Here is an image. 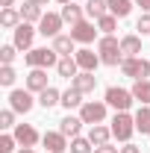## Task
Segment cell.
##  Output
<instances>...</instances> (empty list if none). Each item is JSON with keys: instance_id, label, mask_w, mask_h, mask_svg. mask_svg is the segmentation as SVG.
I'll return each mask as SVG.
<instances>
[{"instance_id": "6da1fadb", "label": "cell", "mask_w": 150, "mask_h": 153, "mask_svg": "<svg viewBox=\"0 0 150 153\" xmlns=\"http://www.w3.org/2000/svg\"><path fill=\"white\" fill-rule=\"evenodd\" d=\"M97 53H100V62L103 65H121L124 62V50H121V41L115 36H103L97 41Z\"/></svg>"}, {"instance_id": "7a4b0ae2", "label": "cell", "mask_w": 150, "mask_h": 153, "mask_svg": "<svg viewBox=\"0 0 150 153\" xmlns=\"http://www.w3.org/2000/svg\"><path fill=\"white\" fill-rule=\"evenodd\" d=\"M112 135L118 138V141H130L132 138V133H135V118L132 115H127V112H118L112 118Z\"/></svg>"}, {"instance_id": "3957f363", "label": "cell", "mask_w": 150, "mask_h": 153, "mask_svg": "<svg viewBox=\"0 0 150 153\" xmlns=\"http://www.w3.org/2000/svg\"><path fill=\"white\" fill-rule=\"evenodd\" d=\"M27 65L30 68H50V65H59V53L53 47H36L27 53Z\"/></svg>"}, {"instance_id": "277c9868", "label": "cell", "mask_w": 150, "mask_h": 153, "mask_svg": "<svg viewBox=\"0 0 150 153\" xmlns=\"http://www.w3.org/2000/svg\"><path fill=\"white\" fill-rule=\"evenodd\" d=\"M121 71H124V76H130V79H147L150 76V62L141 56H130L121 62Z\"/></svg>"}, {"instance_id": "5b68a950", "label": "cell", "mask_w": 150, "mask_h": 153, "mask_svg": "<svg viewBox=\"0 0 150 153\" xmlns=\"http://www.w3.org/2000/svg\"><path fill=\"white\" fill-rule=\"evenodd\" d=\"M132 91H127V88H118V85H109L106 88V103L112 106V109H118V112H127L132 106Z\"/></svg>"}, {"instance_id": "8992f818", "label": "cell", "mask_w": 150, "mask_h": 153, "mask_svg": "<svg viewBox=\"0 0 150 153\" xmlns=\"http://www.w3.org/2000/svg\"><path fill=\"white\" fill-rule=\"evenodd\" d=\"M79 118L85 121V124H100L103 118H106V103L103 100H91V103H82L79 106Z\"/></svg>"}, {"instance_id": "52a82bcc", "label": "cell", "mask_w": 150, "mask_h": 153, "mask_svg": "<svg viewBox=\"0 0 150 153\" xmlns=\"http://www.w3.org/2000/svg\"><path fill=\"white\" fill-rule=\"evenodd\" d=\"M62 24H65V18H62V15L47 12L44 18L38 21V33H41V36H47V38H56V36H59V30H62Z\"/></svg>"}, {"instance_id": "ba28073f", "label": "cell", "mask_w": 150, "mask_h": 153, "mask_svg": "<svg viewBox=\"0 0 150 153\" xmlns=\"http://www.w3.org/2000/svg\"><path fill=\"white\" fill-rule=\"evenodd\" d=\"M94 36H97V30H94V24H88V21H76L74 27H71V38L79 41V44L94 41Z\"/></svg>"}, {"instance_id": "9c48e42d", "label": "cell", "mask_w": 150, "mask_h": 153, "mask_svg": "<svg viewBox=\"0 0 150 153\" xmlns=\"http://www.w3.org/2000/svg\"><path fill=\"white\" fill-rule=\"evenodd\" d=\"M33 38H36V30H33L27 21L15 27V47H18V50H30V47H33Z\"/></svg>"}, {"instance_id": "30bf717a", "label": "cell", "mask_w": 150, "mask_h": 153, "mask_svg": "<svg viewBox=\"0 0 150 153\" xmlns=\"http://www.w3.org/2000/svg\"><path fill=\"white\" fill-rule=\"evenodd\" d=\"M41 144L47 147V153H65V150H68V135H62V133H44V135H41Z\"/></svg>"}, {"instance_id": "8fae6325", "label": "cell", "mask_w": 150, "mask_h": 153, "mask_svg": "<svg viewBox=\"0 0 150 153\" xmlns=\"http://www.w3.org/2000/svg\"><path fill=\"white\" fill-rule=\"evenodd\" d=\"M9 106L15 109V112H30L33 109V97H30V91H24V88H15L12 94H9Z\"/></svg>"}, {"instance_id": "7c38bea8", "label": "cell", "mask_w": 150, "mask_h": 153, "mask_svg": "<svg viewBox=\"0 0 150 153\" xmlns=\"http://www.w3.org/2000/svg\"><path fill=\"white\" fill-rule=\"evenodd\" d=\"M15 141H18L21 147H36V141H38L36 127H30V124H18V127H15Z\"/></svg>"}, {"instance_id": "4fadbf2b", "label": "cell", "mask_w": 150, "mask_h": 153, "mask_svg": "<svg viewBox=\"0 0 150 153\" xmlns=\"http://www.w3.org/2000/svg\"><path fill=\"white\" fill-rule=\"evenodd\" d=\"M71 82H74V88H76V91H82V94H91L94 88H97V79H94V74H91V71H79V74H76Z\"/></svg>"}, {"instance_id": "5bb4252c", "label": "cell", "mask_w": 150, "mask_h": 153, "mask_svg": "<svg viewBox=\"0 0 150 153\" xmlns=\"http://www.w3.org/2000/svg\"><path fill=\"white\" fill-rule=\"evenodd\" d=\"M85 121L82 118H74V115H65L62 121H59V133L62 135H71V138H76L79 135V127H82Z\"/></svg>"}, {"instance_id": "9a60e30c", "label": "cell", "mask_w": 150, "mask_h": 153, "mask_svg": "<svg viewBox=\"0 0 150 153\" xmlns=\"http://www.w3.org/2000/svg\"><path fill=\"white\" fill-rule=\"evenodd\" d=\"M27 88H30V91H38V94L47 88V74H44V68H33V71H30V76H27Z\"/></svg>"}, {"instance_id": "2e32d148", "label": "cell", "mask_w": 150, "mask_h": 153, "mask_svg": "<svg viewBox=\"0 0 150 153\" xmlns=\"http://www.w3.org/2000/svg\"><path fill=\"white\" fill-rule=\"evenodd\" d=\"M74 59H76V65H79L82 71H91V74H94V68L100 65V56H97V53H91V50H76Z\"/></svg>"}, {"instance_id": "e0dca14e", "label": "cell", "mask_w": 150, "mask_h": 153, "mask_svg": "<svg viewBox=\"0 0 150 153\" xmlns=\"http://www.w3.org/2000/svg\"><path fill=\"white\" fill-rule=\"evenodd\" d=\"M56 71H59V76H65V79H74V76L79 74V65H76L74 56H62L59 65H56Z\"/></svg>"}, {"instance_id": "ac0fdd59", "label": "cell", "mask_w": 150, "mask_h": 153, "mask_svg": "<svg viewBox=\"0 0 150 153\" xmlns=\"http://www.w3.org/2000/svg\"><path fill=\"white\" fill-rule=\"evenodd\" d=\"M121 50H124V56H138L141 53V38L138 36H124L121 38Z\"/></svg>"}, {"instance_id": "d6986e66", "label": "cell", "mask_w": 150, "mask_h": 153, "mask_svg": "<svg viewBox=\"0 0 150 153\" xmlns=\"http://www.w3.org/2000/svg\"><path fill=\"white\" fill-rule=\"evenodd\" d=\"M109 135H112V130H106V127L94 124L91 130H88V141H91L94 147H100V144H109Z\"/></svg>"}, {"instance_id": "ffe728a7", "label": "cell", "mask_w": 150, "mask_h": 153, "mask_svg": "<svg viewBox=\"0 0 150 153\" xmlns=\"http://www.w3.org/2000/svg\"><path fill=\"white\" fill-rule=\"evenodd\" d=\"M132 97L141 100L144 106H150V79H135V85H132Z\"/></svg>"}, {"instance_id": "44dd1931", "label": "cell", "mask_w": 150, "mask_h": 153, "mask_svg": "<svg viewBox=\"0 0 150 153\" xmlns=\"http://www.w3.org/2000/svg\"><path fill=\"white\" fill-rule=\"evenodd\" d=\"M53 50H56L59 56H71L74 53V38L71 36H56L53 38Z\"/></svg>"}, {"instance_id": "7402d4cb", "label": "cell", "mask_w": 150, "mask_h": 153, "mask_svg": "<svg viewBox=\"0 0 150 153\" xmlns=\"http://www.w3.org/2000/svg\"><path fill=\"white\" fill-rule=\"evenodd\" d=\"M38 103H41L44 109H53L56 103H62V94H59L56 88H50V85H47V88H44V91L38 94Z\"/></svg>"}, {"instance_id": "603a6c76", "label": "cell", "mask_w": 150, "mask_h": 153, "mask_svg": "<svg viewBox=\"0 0 150 153\" xmlns=\"http://www.w3.org/2000/svg\"><path fill=\"white\" fill-rule=\"evenodd\" d=\"M62 106H65L68 112H71V109H76V106H82V91H76L74 85H71V88L62 94Z\"/></svg>"}, {"instance_id": "cb8c5ba5", "label": "cell", "mask_w": 150, "mask_h": 153, "mask_svg": "<svg viewBox=\"0 0 150 153\" xmlns=\"http://www.w3.org/2000/svg\"><path fill=\"white\" fill-rule=\"evenodd\" d=\"M135 130H138L141 135L150 133V106H141V109L135 112Z\"/></svg>"}, {"instance_id": "d4e9b609", "label": "cell", "mask_w": 150, "mask_h": 153, "mask_svg": "<svg viewBox=\"0 0 150 153\" xmlns=\"http://www.w3.org/2000/svg\"><path fill=\"white\" fill-rule=\"evenodd\" d=\"M106 3H109V12L115 18H127L132 9V0H106Z\"/></svg>"}, {"instance_id": "484cf974", "label": "cell", "mask_w": 150, "mask_h": 153, "mask_svg": "<svg viewBox=\"0 0 150 153\" xmlns=\"http://www.w3.org/2000/svg\"><path fill=\"white\" fill-rule=\"evenodd\" d=\"M21 18L27 21V24L41 21V18H44V15H41V6H36V3H30V0H27V6H21Z\"/></svg>"}, {"instance_id": "4316f807", "label": "cell", "mask_w": 150, "mask_h": 153, "mask_svg": "<svg viewBox=\"0 0 150 153\" xmlns=\"http://www.w3.org/2000/svg\"><path fill=\"white\" fill-rule=\"evenodd\" d=\"M62 18H65L71 27H74L76 21H82V9H79L76 3H65V6H62Z\"/></svg>"}, {"instance_id": "83f0119b", "label": "cell", "mask_w": 150, "mask_h": 153, "mask_svg": "<svg viewBox=\"0 0 150 153\" xmlns=\"http://www.w3.org/2000/svg\"><path fill=\"white\" fill-rule=\"evenodd\" d=\"M106 9H109L106 0H88V3H85V12H88L91 18H103V15H109Z\"/></svg>"}, {"instance_id": "f1b7e54d", "label": "cell", "mask_w": 150, "mask_h": 153, "mask_svg": "<svg viewBox=\"0 0 150 153\" xmlns=\"http://www.w3.org/2000/svg\"><path fill=\"white\" fill-rule=\"evenodd\" d=\"M21 12H15V9H12V6H9V9H3V12H0V24H3V27H18L21 24Z\"/></svg>"}, {"instance_id": "f546056e", "label": "cell", "mask_w": 150, "mask_h": 153, "mask_svg": "<svg viewBox=\"0 0 150 153\" xmlns=\"http://www.w3.org/2000/svg\"><path fill=\"white\" fill-rule=\"evenodd\" d=\"M115 27H118V18H115L112 12H109V15H103V18H97V30H103L106 36H112Z\"/></svg>"}, {"instance_id": "4dcf8cb0", "label": "cell", "mask_w": 150, "mask_h": 153, "mask_svg": "<svg viewBox=\"0 0 150 153\" xmlns=\"http://www.w3.org/2000/svg\"><path fill=\"white\" fill-rule=\"evenodd\" d=\"M71 153H94V147H91V141L88 138H71Z\"/></svg>"}, {"instance_id": "1f68e13d", "label": "cell", "mask_w": 150, "mask_h": 153, "mask_svg": "<svg viewBox=\"0 0 150 153\" xmlns=\"http://www.w3.org/2000/svg\"><path fill=\"white\" fill-rule=\"evenodd\" d=\"M15 50H18L15 44H3V47H0V62H3V65H12V62H15Z\"/></svg>"}, {"instance_id": "d6a6232c", "label": "cell", "mask_w": 150, "mask_h": 153, "mask_svg": "<svg viewBox=\"0 0 150 153\" xmlns=\"http://www.w3.org/2000/svg\"><path fill=\"white\" fill-rule=\"evenodd\" d=\"M0 82H3V85H12V82H15V68H12V65H3V68H0Z\"/></svg>"}, {"instance_id": "836d02e7", "label": "cell", "mask_w": 150, "mask_h": 153, "mask_svg": "<svg viewBox=\"0 0 150 153\" xmlns=\"http://www.w3.org/2000/svg\"><path fill=\"white\" fill-rule=\"evenodd\" d=\"M0 127H3V130L15 127V109H3V112H0Z\"/></svg>"}, {"instance_id": "e575fe53", "label": "cell", "mask_w": 150, "mask_h": 153, "mask_svg": "<svg viewBox=\"0 0 150 153\" xmlns=\"http://www.w3.org/2000/svg\"><path fill=\"white\" fill-rule=\"evenodd\" d=\"M15 150V135H0V153H12Z\"/></svg>"}, {"instance_id": "d590c367", "label": "cell", "mask_w": 150, "mask_h": 153, "mask_svg": "<svg viewBox=\"0 0 150 153\" xmlns=\"http://www.w3.org/2000/svg\"><path fill=\"white\" fill-rule=\"evenodd\" d=\"M135 30L144 36V33H150V12H144L141 18H138V24H135Z\"/></svg>"}, {"instance_id": "8d00e7d4", "label": "cell", "mask_w": 150, "mask_h": 153, "mask_svg": "<svg viewBox=\"0 0 150 153\" xmlns=\"http://www.w3.org/2000/svg\"><path fill=\"white\" fill-rule=\"evenodd\" d=\"M94 153H118V147H112V144H100V147H94Z\"/></svg>"}, {"instance_id": "74e56055", "label": "cell", "mask_w": 150, "mask_h": 153, "mask_svg": "<svg viewBox=\"0 0 150 153\" xmlns=\"http://www.w3.org/2000/svg\"><path fill=\"white\" fill-rule=\"evenodd\" d=\"M121 153H138V147L135 144H127V147H121Z\"/></svg>"}, {"instance_id": "f35d334b", "label": "cell", "mask_w": 150, "mask_h": 153, "mask_svg": "<svg viewBox=\"0 0 150 153\" xmlns=\"http://www.w3.org/2000/svg\"><path fill=\"white\" fill-rule=\"evenodd\" d=\"M135 3H138V6L144 9V12H150V0H135Z\"/></svg>"}, {"instance_id": "ab89813d", "label": "cell", "mask_w": 150, "mask_h": 153, "mask_svg": "<svg viewBox=\"0 0 150 153\" xmlns=\"http://www.w3.org/2000/svg\"><path fill=\"white\" fill-rule=\"evenodd\" d=\"M0 6H3V9H9V6H12V0H0Z\"/></svg>"}, {"instance_id": "60d3db41", "label": "cell", "mask_w": 150, "mask_h": 153, "mask_svg": "<svg viewBox=\"0 0 150 153\" xmlns=\"http://www.w3.org/2000/svg\"><path fill=\"white\" fill-rule=\"evenodd\" d=\"M30 3H36V6H44V3H47V0H30Z\"/></svg>"}, {"instance_id": "b9f144b4", "label": "cell", "mask_w": 150, "mask_h": 153, "mask_svg": "<svg viewBox=\"0 0 150 153\" xmlns=\"http://www.w3.org/2000/svg\"><path fill=\"white\" fill-rule=\"evenodd\" d=\"M18 153H33V147H21V150Z\"/></svg>"}, {"instance_id": "7bdbcfd3", "label": "cell", "mask_w": 150, "mask_h": 153, "mask_svg": "<svg viewBox=\"0 0 150 153\" xmlns=\"http://www.w3.org/2000/svg\"><path fill=\"white\" fill-rule=\"evenodd\" d=\"M59 3H62V6H65V3H71V0H59Z\"/></svg>"}]
</instances>
